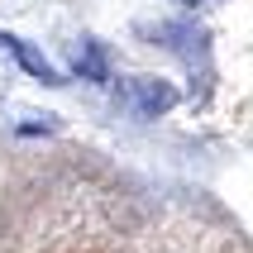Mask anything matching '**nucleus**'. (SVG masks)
<instances>
[{"instance_id": "20e7f679", "label": "nucleus", "mask_w": 253, "mask_h": 253, "mask_svg": "<svg viewBox=\"0 0 253 253\" xmlns=\"http://www.w3.org/2000/svg\"><path fill=\"white\" fill-rule=\"evenodd\" d=\"M72 72L82 82H110V62H105V48L96 39H82L77 53H72Z\"/></svg>"}, {"instance_id": "39448f33", "label": "nucleus", "mask_w": 253, "mask_h": 253, "mask_svg": "<svg viewBox=\"0 0 253 253\" xmlns=\"http://www.w3.org/2000/svg\"><path fill=\"white\" fill-rule=\"evenodd\" d=\"M182 5H211V0H182Z\"/></svg>"}, {"instance_id": "f257e3e1", "label": "nucleus", "mask_w": 253, "mask_h": 253, "mask_svg": "<svg viewBox=\"0 0 253 253\" xmlns=\"http://www.w3.org/2000/svg\"><path fill=\"white\" fill-rule=\"evenodd\" d=\"M120 100H125L134 115H148V120H153V115L177 105V86L163 82V77H129V82L120 86Z\"/></svg>"}, {"instance_id": "f03ea898", "label": "nucleus", "mask_w": 253, "mask_h": 253, "mask_svg": "<svg viewBox=\"0 0 253 253\" xmlns=\"http://www.w3.org/2000/svg\"><path fill=\"white\" fill-rule=\"evenodd\" d=\"M153 39H168V48L182 53V62L191 72L201 67V77H211V48H206L211 39H206V29H196V24H158Z\"/></svg>"}, {"instance_id": "7ed1b4c3", "label": "nucleus", "mask_w": 253, "mask_h": 253, "mask_svg": "<svg viewBox=\"0 0 253 253\" xmlns=\"http://www.w3.org/2000/svg\"><path fill=\"white\" fill-rule=\"evenodd\" d=\"M0 48H5V53H14V62H19L29 77H39V82H57L53 62H48V57H43L34 43H24L19 34H5V29H0Z\"/></svg>"}]
</instances>
